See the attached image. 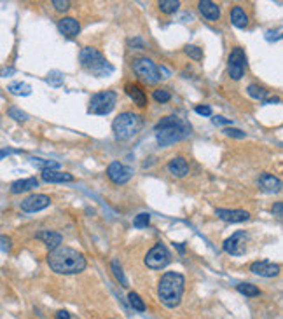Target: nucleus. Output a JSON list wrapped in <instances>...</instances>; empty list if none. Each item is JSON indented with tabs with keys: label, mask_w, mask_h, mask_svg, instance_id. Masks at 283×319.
<instances>
[{
	"label": "nucleus",
	"mask_w": 283,
	"mask_h": 319,
	"mask_svg": "<svg viewBox=\"0 0 283 319\" xmlns=\"http://www.w3.org/2000/svg\"><path fill=\"white\" fill-rule=\"evenodd\" d=\"M47 265L56 274H79L86 269V258L74 248L58 246L56 250H51L47 255Z\"/></svg>",
	"instance_id": "obj_1"
},
{
	"label": "nucleus",
	"mask_w": 283,
	"mask_h": 319,
	"mask_svg": "<svg viewBox=\"0 0 283 319\" xmlns=\"http://www.w3.org/2000/svg\"><path fill=\"white\" fill-rule=\"evenodd\" d=\"M156 140L159 147H171L173 143L184 140L191 135V126L187 121L180 119V117L170 115L164 117L156 124Z\"/></svg>",
	"instance_id": "obj_2"
},
{
	"label": "nucleus",
	"mask_w": 283,
	"mask_h": 319,
	"mask_svg": "<svg viewBox=\"0 0 283 319\" xmlns=\"http://www.w3.org/2000/svg\"><path fill=\"white\" fill-rule=\"evenodd\" d=\"M184 286H186V279L179 272H166L159 279V286H157V297L159 302L168 309H175L182 302Z\"/></svg>",
	"instance_id": "obj_3"
},
{
	"label": "nucleus",
	"mask_w": 283,
	"mask_h": 319,
	"mask_svg": "<svg viewBox=\"0 0 283 319\" xmlns=\"http://www.w3.org/2000/svg\"><path fill=\"white\" fill-rule=\"evenodd\" d=\"M79 61L82 68L94 77H109L114 72V66L105 60L96 47H82L79 53Z\"/></svg>",
	"instance_id": "obj_4"
},
{
	"label": "nucleus",
	"mask_w": 283,
	"mask_h": 319,
	"mask_svg": "<svg viewBox=\"0 0 283 319\" xmlns=\"http://www.w3.org/2000/svg\"><path fill=\"white\" fill-rule=\"evenodd\" d=\"M142 117L133 112H123L114 119L112 131L117 140H129L142 129Z\"/></svg>",
	"instance_id": "obj_5"
},
{
	"label": "nucleus",
	"mask_w": 283,
	"mask_h": 319,
	"mask_svg": "<svg viewBox=\"0 0 283 319\" xmlns=\"http://www.w3.org/2000/svg\"><path fill=\"white\" fill-rule=\"evenodd\" d=\"M117 103V94L114 91H101L96 93L89 101L88 112L93 115H107L114 110V106Z\"/></svg>",
	"instance_id": "obj_6"
},
{
	"label": "nucleus",
	"mask_w": 283,
	"mask_h": 319,
	"mask_svg": "<svg viewBox=\"0 0 283 319\" xmlns=\"http://www.w3.org/2000/svg\"><path fill=\"white\" fill-rule=\"evenodd\" d=\"M133 72L144 82H147V84H156V82L161 81L159 70H157L156 63L149 60V58H140V60L133 63Z\"/></svg>",
	"instance_id": "obj_7"
},
{
	"label": "nucleus",
	"mask_w": 283,
	"mask_h": 319,
	"mask_svg": "<svg viewBox=\"0 0 283 319\" xmlns=\"http://www.w3.org/2000/svg\"><path fill=\"white\" fill-rule=\"evenodd\" d=\"M170 257L171 255H170V251H168V248L164 246L163 243H157L156 246L147 253V257H145V265L152 270H161L170 263V260H171Z\"/></svg>",
	"instance_id": "obj_8"
},
{
	"label": "nucleus",
	"mask_w": 283,
	"mask_h": 319,
	"mask_svg": "<svg viewBox=\"0 0 283 319\" xmlns=\"http://www.w3.org/2000/svg\"><path fill=\"white\" fill-rule=\"evenodd\" d=\"M246 244H249V234L239 230L224 241V251L233 257H241L246 251Z\"/></svg>",
	"instance_id": "obj_9"
},
{
	"label": "nucleus",
	"mask_w": 283,
	"mask_h": 319,
	"mask_svg": "<svg viewBox=\"0 0 283 319\" xmlns=\"http://www.w3.org/2000/svg\"><path fill=\"white\" fill-rule=\"evenodd\" d=\"M245 66H246L245 51L241 47H234L229 54V77L233 81H239V78L245 75Z\"/></svg>",
	"instance_id": "obj_10"
},
{
	"label": "nucleus",
	"mask_w": 283,
	"mask_h": 319,
	"mask_svg": "<svg viewBox=\"0 0 283 319\" xmlns=\"http://www.w3.org/2000/svg\"><path fill=\"white\" fill-rule=\"evenodd\" d=\"M107 176L116 185H124L126 182L131 180L133 169L124 166V164H121V163H112V164H109V168H107Z\"/></svg>",
	"instance_id": "obj_11"
},
{
	"label": "nucleus",
	"mask_w": 283,
	"mask_h": 319,
	"mask_svg": "<svg viewBox=\"0 0 283 319\" xmlns=\"http://www.w3.org/2000/svg\"><path fill=\"white\" fill-rule=\"evenodd\" d=\"M51 204V199L46 194H33L21 201V210L25 213H37L46 210Z\"/></svg>",
	"instance_id": "obj_12"
},
{
	"label": "nucleus",
	"mask_w": 283,
	"mask_h": 319,
	"mask_svg": "<svg viewBox=\"0 0 283 319\" xmlns=\"http://www.w3.org/2000/svg\"><path fill=\"white\" fill-rule=\"evenodd\" d=\"M250 270L257 275H262V277H274L280 272V267L273 262H267V260H257L250 265Z\"/></svg>",
	"instance_id": "obj_13"
},
{
	"label": "nucleus",
	"mask_w": 283,
	"mask_h": 319,
	"mask_svg": "<svg viewBox=\"0 0 283 319\" xmlns=\"http://www.w3.org/2000/svg\"><path fill=\"white\" fill-rule=\"evenodd\" d=\"M215 215L227 223H241L250 218V213L245 210H222L220 208V210H215Z\"/></svg>",
	"instance_id": "obj_14"
},
{
	"label": "nucleus",
	"mask_w": 283,
	"mask_h": 319,
	"mask_svg": "<svg viewBox=\"0 0 283 319\" xmlns=\"http://www.w3.org/2000/svg\"><path fill=\"white\" fill-rule=\"evenodd\" d=\"M58 31H60L63 37L74 38V37H77L79 31H81V25H79V21L76 18L65 16V18H61L60 23H58Z\"/></svg>",
	"instance_id": "obj_15"
},
{
	"label": "nucleus",
	"mask_w": 283,
	"mask_h": 319,
	"mask_svg": "<svg viewBox=\"0 0 283 319\" xmlns=\"http://www.w3.org/2000/svg\"><path fill=\"white\" fill-rule=\"evenodd\" d=\"M198 9L199 13L204 16V19H208V21H219L220 19L219 6L215 2H211V0H201V2L198 4Z\"/></svg>",
	"instance_id": "obj_16"
},
{
	"label": "nucleus",
	"mask_w": 283,
	"mask_h": 319,
	"mask_svg": "<svg viewBox=\"0 0 283 319\" xmlns=\"http://www.w3.org/2000/svg\"><path fill=\"white\" fill-rule=\"evenodd\" d=\"M259 187L264 192H269V194H274V192L281 190V180L276 178V176L269 175V173H264V175L259 178Z\"/></svg>",
	"instance_id": "obj_17"
},
{
	"label": "nucleus",
	"mask_w": 283,
	"mask_h": 319,
	"mask_svg": "<svg viewBox=\"0 0 283 319\" xmlns=\"http://www.w3.org/2000/svg\"><path fill=\"white\" fill-rule=\"evenodd\" d=\"M168 171L171 173L175 178H184V176H187L189 173V164L187 161L184 159V157H173V159L168 163Z\"/></svg>",
	"instance_id": "obj_18"
},
{
	"label": "nucleus",
	"mask_w": 283,
	"mask_h": 319,
	"mask_svg": "<svg viewBox=\"0 0 283 319\" xmlns=\"http://www.w3.org/2000/svg\"><path fill=\"white\" fill-rule=\"evenodd\" d=\"M35 237L39 239V241H42L46 244L49 250H56L58 246L61 244L63 241V237H61V234H58V232H53V230H41V232H37V235Z\"/></svg>",
	"instance_id": "obj_19"
},
{
	"label": "nucleus",
	"mask_w": 283,
	"mask_h": 319,
	"mask_svg": "<svg viewBox=\"0 0 283 319\" xmlns=\"http://www.w3.org/2000/svg\"><path fill=\"white\" fill-rule=\"evenodd\" d=\"M42 180L47 183H65L74 182V176L70 173L58 171V169H47V171H42Z\"/></svg>",
	"instance_id": "obj_20"
},
{
	"label": "nucleus",
	"mask_w": 283,
	"mask_h": 319,
	"mask_svg": "<svg viewBox=\"0 0 283 319\" xmlns=\"http://www.w3.org/2000/svg\"><path fill=\"white\" fill-rule=\"evenodd\" d=\"M124 91H126V94H128V96L131 98V100L135 101V103L138 105V106H145V105H147V96H145L144 89H142L138 84H131V82H129V84L124 86Z\"/></svg>",
	"instance_id": "obj_21"
},
{
	"label": "nucleus",
	"mask_w": 283,
	"mask_h": 319,
	"mask_svg": "<svg viewBox=\"0 0 283 319\" xmlns=\"http://www.w3.org/2000/svg\"><path fill=\"white\" fill-rule=\"evenodd\" d=\"M39 187V180L37 178H25V180H18V182H14L11 185V192L13 194H23V192H28V190H33V188Z\"/></svg>",
	"instance_id": "obj_22"
},
{
	"label": "nucleus",
	"mask_w": 283,
	"mask_h": 319,
	"mask_svg": "<svg viewBox=\"0 0 283 319\" xmlns=\"http://www.w3.org/2000/svg\"><path fill=\"white\" fill-rule=\"evenodd\" d=\"M231 23H233L236 28H245L249 25V16H246V13L239 6L233 7V11H231Z\"/></svg>",
	"instance_id": "obj_23"
},
{
	"label": "nucleus",
	"mask_w": 283,
	"mask_h": 319,
	"mask_svg": "<svg viewBox=\"0 0 283 319\" xmlns=\"http://www.w3.org/2000/svg\"><path fill=\"white\" fill-rule=\"evenodd\" d=\"M7 89H9L11 94H16V96H28V94H31V88L25 82H11L7 86Z\"/></svg>",
	"instance_id": "obj_24"
},
{
	"label": "nucleus",
	"mask_w": 283,
	"mask_h": 319,
	"mask_svg": "<svg viewBox=\"0 0 283 319\" xmlns=\"http://www.w3.org/2000/svg\"><path fill=\"white\" fill-rule=\"evenodd\" d=\"M110 269H112V272H114V275H116L117 281L121 283V286H128V279H126L124 270H123V267H121L119 260L114 258L112 262H110Z\"/></svg>",
	"instance_id": "obj_25"
},
{
	"label": "nucleus",
	"mask_w": 283,
	"mask_h": 319,
	"mask_svg": "<svg viewBox=\"0 0 283 319\" xmlns=\"http://www.w3.org/2000/svg\"><path fill=\"white\" fill-rule=\"evenodd\" d=\"M238 291L241 295H245V297H259V295H261V290L255 285H250V283H241V285H238Z\"/></svg>",
	"instance_id": "obj_26"
},
{
	"label": "nucleus",
	"mask_w": 283,
	"mask_h": 319,
	"mask_svg": "<svg viewBox=\"0 0 283 319\" xmlns=\"http://www.w3.org/2000/svg\"><path fill=\"white\" fill-rule=\"evenodd\" d=\"M180 7V2L179 0H161L159 2V9L163 11L164 14H173L176 13Z\"/></svg>",
	"instance_id": "obj_27"
},
{
	"label": "nucleus",
	"mask_w": 283,
	"mask_h": 319,
	"mask_svg": "<svg viewBox=\"0 0 283 319\" xmlns=\"http://www.w3.org/2000/svg\"><path fill=\"white\" fill-rule=\"evenodd\" d=\"M30 163L33 164L35 168H41L42 171H47V169H60V163L56 161H42V159H30Z\"/></svg>",
	"instance_id": "obj_28"
},
{
	"label": "nucleus",
	"mask_w": 283,
	"mask_h": 319,
	"mask_svg": "<svg viewBox=\"0 0 283 319\" xmlns=\"http://www.w3.org/2000/svg\"><path fill=\"white\" fill-rule=\"evenodd\" d=\"M7 115H9L11 119L18 121V122H26V121H28V113L23 112V110H19L18 106H11V108H7Z\"/></svg>",
	"instance_id": "obj_29"
},
{
	"label": "nucleus",
	"mask_w": 283,
	"mask_h": 319,
	"mask_svg": "<svg viewBox=\"0 0 283 319\" xmlns=\"http://www.w3.org/2000/svg\"><path fill=\"white\" fill-rule=\"evenodd\" d=\"M149 223H151V215H149V213H140V215H136L135 220H133L135 228H147Z\"/></svg>",
	"instance_id": "obj_30"
},
{
	"label": "nucleus",
	"mask_w": 283,
	"mask_h": 319,
	"mask_svg": "<svg viewBox=\"0 0 283 319\" xmlns=\"http://www.w3.org/2000/svg\"><path fill=\"white\" fill-rule=\"evenodd\" d=\"M128 300H129V304H131V307L135 310H138V312H144V310H145L144 300H142V298L135 293V291H131V293L128 295Z\"/></svg>",
	"instance_id": "obj_31"
},
{
	"label": "nucleus",
	"mask_w": 283,
	"mask_h": 319,
	"mask_svg": "<svg viewBox=\"0 0 283 319\" xmlns=\"http://www.w3.org/2000/svg\"><path fill=\"white\" fill-rule=\"evenodd\" d=\"M246 91H249V94L254 98V100H261V101L266 100V91L262 88H259V86L250 84L249 88H246Z\"/></svg>",
	"instance_id": "obj_32"
},
{
	"label": "nucleus",
	"mask_w": 283,
	"mask_h": 319,
	"mask_svg": "<svg viewBox=\"0 0 283 319\" xmlns=\"http://www.w3.org/2000/svg\"><path fill=\"white\" fill-rule=\"evenodd\" d=\"M184 51H186L187 56H191L194 61H201V58H203V51L199 49L198 46L187 44V46H186V49H184Z\"/></svg>",
	"instance_id": "obj_33"
},
{
	"label": "nucleus",
	"mask_w": 283,
	"mask_h": 319,
	"mask_svg": "<svg viewBox=\"0 0 283 319\" xmlns=\"http://www.w3.org/2000/svg\"><path fill=\"white\" fill-rule=\"evenodd\" d=\"M47 82H49L53 88H61V84H63V73L58 72V70H53V72H49V75H47Z\"/></svg>",
	"instance_id": "obj_34"
},
{
	"label": "nucleus",
	"mask_w": 283,
	"mask_h": 319,
	"mask_svg": "<svg viewBox=\"0 0 283 319\" xmlns=\"http://www.w3.org/2000/svg\"><path fill=\"white\" fill-rule=\"evenodd\" d=\"M152 98H154L157 103H168V101L171 100V93L166 91V89H156V91L152 93Z\"/></svg>",
	"instance_id": "obj_35"
},
{
	"label": "nucleus",
	"mask_w": 283,
	"mask_h": 319,
	"mask_svg": "<svg viewBox=\"0 0 283 319\" xmlns=\"http://www.w3.org/2000/svg\"><path fill=\"white\" fill-rule=\"evenodd\" d=\"M53 7L54 11H58V13H66V11L70 9V2L68 0H53Z\"/></svg>",
	"instance_id": "obj_36"
},
{
	"label": "nucleus",
	"mask_w": 283,
	"mask_h": 319,
	"mask_svg": "<svg viewBox=\"0 0 283 319\" xmlns=\"http://www.w3.org/2000/svg\"><path fill=\"white\" fill-rule=\"evenodd\" d=\"M224 133H226L227 136H231V138H239V140L246 136L245 131H241V129H236V128H226V129H224Z\"/></svg>",
	"instance_id": "obj_37"
},
{
	"label": "nucleus",
	"mask_w": 283,
	"mask_h": 319,
	"mask_svg": "<svg viewBox=\"0 0 283 319\" xmlns=\"http://www.w3.org/2000/svg\"><path fill=\"white\" fill-rule=\"evenodd\" d=\"M194 112L199 113V115H203V117H210L211 115V108L208 105H198L194 108Z\"/></svg>",
	"instance_id": "obj_38"
},
{
	"label": "nucleus",
	"mask_w": 283,
	"mask_h": 319,
	"mask_svg": "<svg viewBox=\"0 0 283 319\" xmlns=\"http://www.w3.org/2000/svg\"><path fill=\"white\" fill-rule=\"evenodd\" d=\"M0 250H2L4 253H9V250H11V239L7 237V235H0Z\"/></svg>",
	"instance_id": "obj_39"
},
{
	"label": "nucleus",
	"mask_w": 283,
	"mask_h": 319,
	"mask_svg": "<svg viewBox=\"0 0 283 319\" xmlns=\"http://www.w3.org/2000/svg\"><path fill=\"white\" fill-rule=\"evenodd\" d=\"M214 124L215 126H229V124H233V121L231 119H226V117H222V115H217V117H214Z\"/></svg>",
	"instance_id": "obj_40"
},
{
	"label": "nucleus",
	"mask_w": 283,
	"mask_h": 319,
	"mask_svg": "<svg viewBox=\"0 0 283 319\" xmlns=\"http://www.w3.org/2000/svg\"><path fill=\"white\" fill-rule=\"evenodd\" d=\"M273 213L278 216V218H281V215H283V203L281 201H278V203L273 206Z\"/></svg>",
	"instance_id": "obj_41"
},
{
	"label": "nucleus",
	"mask_w": 283,
	"mask_h": 319,
	"mask_svg": "<svg viewBox=\"0 0 283 319\" xmlns=\"http://www.w3.org/2000/svg\"><path fill=\"white\" fill-rule=\"evenodd\" d=\"M16 150H11V148H0V161L2 159H6L9 153H14Z\"/></svg>",
	"instance_id": "obj_42"
},
{
	"label": "nucleus",
	"mask_w": 283,
	"mask_h": 319,
	"mask_svg": "<svg viewBox=\"0 0 283 319\" xmlns=\"http://www.w3.org/2000/svg\"><path fill=\"white\" fill-rule=\"evenodd\" d=\"M56 319H70V314L66 310H58L56 312Z\"/></svg>",
	"instance_id": "obj_43"
},
{
	"label": "nucleus",
	"mask_w": 283,
	"mask_h": 319,
	"mask_svg": "<svg viewBox=\"0 0 283 319\" xmlns=\"http://www.w3.org/2000/svg\"><path fill=\"white\" fill-rule=\"evenodd\" d=\"M14 73V68H4L2 72H0V75L2 77H9V75H13Z\"/></svg>",
	"instance_id": "obj_44"
}]
</instances>
